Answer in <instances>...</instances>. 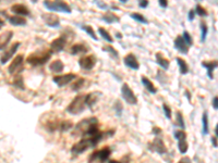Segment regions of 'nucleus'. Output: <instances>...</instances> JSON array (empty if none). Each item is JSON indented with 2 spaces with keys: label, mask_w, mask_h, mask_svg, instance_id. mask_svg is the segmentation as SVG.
I'll list each match as a JSON object with an SVG mask.
<instances>
[{
  "label": "nucleus",
  "mask_w": 218,
  "mask_h": 163,
  "mask_svg": "<svg viewBox=\"0 0 218 163\" xmlns=\"http://www.w3.org/2000/svg\"><path fill=\"white\" fill-rule=\"evenodd\" d=\"M76 78V75L73 74V73H68V74L64 75H57V76H54L52 81H54L55 84H57L58 87H64L66 85L70 84L73 79Z\"/></svg>",
  "instance_id": "7"
},
{
  "label": "nucleus",
  "mask_w": 218,
  "mask_h": 163,
  "mask_svg": "<svg viewBox=\"0 0 218 163\" xmlns=\"http://www.w3.org/2000/svg\"><path fill=\"white\" fill-rule=\"evenodd\" d=\"M185 161H187V162H190V159H189V158H183V159H181V160H180V162H185Z\"/></svg>",
  "instance_id": "51"
},
{
  "label": "nucleus",
  "mask_w": 218,
  "mask_h": 163,
  "mask_svg": "<svg viewBox=\"0 0 218 163\" xmlns=\"http://www.w3.org/2000/svg\"><path fill=\"white\" fill-rule=\"evenodd\" d=\"M217 100H218V98H217V97H214V99H213V107H214V109H215V110L218 109Z\"/></svg>",
  "instance_id": "48"
},
{
  "label": "nucleus",
  "mask_w": 218,
  "mask_h": 163,
  "mask_svg": "<svg viewBox=\"0 0 218 163\" xmlns=\"http://www.w3.org/2000/svg\"><path fill=\"white\" fill-rule=\"evenodd\" d=\"M194 16H195V11L194 10H190V12H189V20L193 21V20H194Z\"/></svg>",
  "instance_id": "47"
},
{
  "label": "nucleus",
  "mask_w": 218,
  "mask_h": 163,
  "mask_svg": "<svg viewBox=\"0 0 218 163\" xmlns=\"http://www.w3.org/2000/svg\"><path fill=\"white\" fill-rule=\"evenodd\" d=\"M121 95L123 97V99L127 101V103L129 105H136L138 103V98L134 95L133 90L130 88V86L128 84H123L121 87Z\"/></svg>",
  "instance_id": "6"
},
{
  "label": "nucleus",
  "mask_w": 218,
  "mask_h": 163,
  "mask_svg": "<svg viewBox=\"0 0 218 163\" xmlns=\"http://www.w3.org/2000/svg\"><path fill=\"white\" fill-rule=\"evenodd\" d=\"M52 51H42V52H35L28 56L27 58V63H30L31 65L34 66H38V65H43L47 62L50 59Z\"/></svg>",
  "instance_id": "5"
},
{
  "label": "nucleus",
  "mask_w": 218,
  "mask_h": 163,
  "mask_svg": "<svg viewBox=\"0 0 218 163\" xmlns=\"http://www.w3.org/2000/svg\"><path fill=\"white\" fill-rule=\"evenodd\" d=\"M162 110H164V113H165V115H166L167 119L170 120L171 119V109H170V107H168L166 103H164V105H162Z\"/></svg>",
  "instance_id": "44"
},
{
  "label": "nucleus",
  "mask_w": 218,
  "mask_h": 163,
  "mask_svg": "<svg viewBox=\"0 0 218 163\" xmlns=\"http://www.w3.org/2000/svg\"><path fill=\"white\" fill-rule=\"evenodd\" d=\"M11 11L18 15H30V11L24 5H13L11 7Z\"/></svg>",
  "instance_id": "19"
},
{
  "label": "nucleus",
  "mask_w": 218,
  "mask_h": 163,
  "mask_svg": "<svg viewBox=\"0 0 218 163\" xmlns=\"http://www.w3.org/2000/svg\"><path fill=\"white\" fill-rule=\"evenodd\" d=\"M138 6L141 8H146L148 6V0H138Z\"/></svg>",
  "instance_id": "45"
},
{
  "label": "nucleus",
  "mask_w": 218,
  "mask_h": 163,
  "mask_svg": "<svg viewBox=\"0 0 218 163\" xmlns=\"http://www.w3.org/2000/svg\"><path fill=\"white\" fill-rule=\"evenodd\" d=\"M85 95H77L67 107V112L72 115H77L85 110Z\"/></svg>",
  "instance_id": "3"
},
{
  "label": "nucleus",
  "mask_w": 218,
  "mask_h": 163,
  "mask_svg": "<svg viewBox=\"0 0 218 163\" xmlns=\"http://www.w3.org/2000/svg\"><path fill=\"white\" fill-rule=\"evenodd\" d=\"M141 81H142V84H143V86L145 87V88L147 89V90L150 91V93H157V88L154 86V84H153L152 82H150V79H148L146 76H142Z\"/></svg>",
  "instance_id": "23"
},
{
  "label": "nucleus",
  "mask_w": 218,
  "mask_h": 163,
  "mask_svg": "<svg viewBox=\"0 0 218 163\" xmlns=\"http://www.w3.org/2000/svg\"><path fill=\"white\" fill-rule=\"evenodd\" d=\"M148 148H150V150H153V151H156L159 154H164L167 152V148L166 146H165L164 141L158 137H156L152 144L148 145Z\"/></svg>",
  "instance_id": "10"
},
{
  "label": "nucleus",
  "mask_w": 218,
  "mask_h": 163,
  "mask_svg": "<svg viewBox=\"0 0 218 163\" xmlns=\"http://www.w3.org/2000/svg\"><path fill=\"white\" fill-rule=\"evenodd\" d=\"M12 37H13V33L11 30H7V32L2 33L0 35V50H2L8 46V44L12 39Z\"/></svg>",
  "instance_id": "18"
},
{
  "label": "nucleus",
  "mask_w": 218,
  "mask_h": 163,
  "mask_svg": "<svg viewBox=\"0 0 218 163\" xmlns=\"http://www.w3.org/2000/svg\"><path fill=\"white\" fill-rule=\"evenodd\" d=\"M42 18L45 24L50 27H58L60 25V20L56 14H43Z\"/></svg>",
  "instance_id": "12"
},
{
  "label": "nucleus",
  "mask_w": 218,
  "mask_h": 163,
  "mask_svg": "<svg viewBox=\"0 0 218 163\" xmlns=\"http://www.w3.org/2000/svg\"><path fill=\"white\" fill-rule=\"evenodd\" d=\"M84 82H85V79H84V78L77 79V81L74 83V85H73V86H72V89H73V90H79V89H80L81 87L83 86V84H84Z\"/></svg>",
  "instance_id": "42"
},
{
  "label": "nucleus",
  "mask_w": 218,
  "mask_h": 163,
  "mask_svg": "<svg viewBox=\"0 0 218 163\" xmlns=\"http://www.w3.org/2000/svg\"><path fill=\"white\" fill-rule=\"evenodd\" d=\"M101 19H103V21H105L106 23H108V24H113V23H115V22L119 21V18H118L117 15H115L113 13L105 14V15H103Z\"/></svg>",
  "instance_id": "28"
},
{
  "label": "nucleus",
  "mask_w": 218,
  "mask_h": 163,
  "mask_svg": "<svg viewBox=\"0 0 218 163\" xmlns=\"http://www.w3.org/2000/svg\"><path fill=\"white\" fill-rule=\"evenodd\" d=\"M175 47H176L177 50H179V51L183 54H187L189 52V46L187 45V42H184L182 36H178V37L175 39Z\"/></svg>",
  "instance_id": "17"
},
{
  "label": "nucleus",
  "mask_w": 218,
  "mask_h": 163,
  "mask_svg": "<svg viewBox=\"0 0 218 163\" xmlns=\"http://www.w3.org/2000/svg\"><path fill=\"white\" fill-rule=\"evenodd\" d=\"M101 96V93L99 91H94V93H91L88 95L85 96V105L88 108H93L95 105V103L98 101L99 97Z\"/></svg>",
  "instance_id": "16"
},
{
  "label": "nucleus",
  "mask_w": 218,
  "mask_h": 163,
  "mask_svg": "<svg viewBox=\"0 0 218 163\" xmlns=\"http://www.w3.org/2000/svg\"><path fill=\"white\" fill-rule=\"evenodd\" d=\"M96 62L97 60L95 58V56H87V57H82L79 60V65L83 70H92L95 66Z\"/></svg>",
  "instance_id": "9"
},
{
  "label": "nucleus",
  "mask_w": 218,
  "mask_h": 163,
  "mask_svg": "<svg viewBox=\"0 0 218 163\" xmlns=\"http://www.w3.org/2000/svg\"><path fill=\"white\" fill-rule=\"evenodd\" d=\"M201 30H202L201 39H202V42H205L206 36H207V30H208V27H207V25L204 23V22H201Z\"/></svg>",
  "instance_id": "36"
},
{
  "label": "nucleus",
  "mask_w": 218,
  "mask_h": 163,
  "mask_svg": "<svg viewBox=\"0 0 218 163\" xmlns=\"http://www.w3.org/2000/svg\"><path fill=\"white\" fill-rule=\"evenodd\" d=\"M67 45V40L64 37L56 38L55 40H52V42L50 44V48H51L52 52H60L64 49Z\"/></svg>",
  "instance_id": "13"
},
{
  "label": "nucleus",
  "mask_w": 218,
  "mask_h": 163,
  "mask_svg": "<svg viewBox=\"0 0 218 163\" xmlns=\"http://www.w3.org/2000/svg\"><path fill=\"white\" fill-rule=\"evenodd\" d=\"M104 135H105V133L99 130V133H97L96 135L80 140L79 142H76V144L72 146L71 152L73 154H81L84 151H86V150H88L89 148H92V147H96L97 144L103 139Z\"/></svg>",
  "instance_id": "2"
},
{
  "label": "nucleus",
  "mask_w": 218,
  "mask_h": 163,
  "mask_svg": "<svg viewBox=\"0 0 218 163\" xmlns=\"http://www.w3.org/2000/svg\"><path fill=\"white\" fill-rule=\"evenodd\" d=\"M215 136H218V126L216 125V127H215Z\"/></svg>",
  "instance_id": "52"
},
{
  "label": "nucleus",
  "mask_w": 218,
  "mask_h": 163,
  "mask_svg": "<svg viewBox=\"0 0 218 163\" xmlns=\"http://www.w3.org/2000/svg\"><path fill=\"white\" fill-rule=\"evenodd\" d=\"M202 121H203V134L207 135L209 129H208V114H207L206 111L203 113V119H202Z\"/></svg>",
  "instance_id": "30"
},
{
  "label": "nucleus",
  "mask_w": 218,
  "mask_h": 163,
  "mask_svg": "<svg viewBox=\"0 0 218 163\" xmlns=\"http://www.w3.org/2000/svg\"><path fill=\"white\" fill-rule=\"evenodd\" d=\"M153 133H154L155 135L157 136L158 134H160V133H162V130H160L159 128H157V127H154V128H153Z\"/></svg>",
  "instance_id": "49"
},
{
  "label": "nucleus",
  "mask_w": 218,
  "mask_h": 163,
  "mask_svg": "<svg viewBox=\"0 0 218 163\" xmlns=\"http://www.w3.org/2000/svg\"><path fill=\"white\" fill-rule=\"evenodd\" d=\"M176 115H177V122H178V124H179V127H180L181 129H184L185 124H184V120H183V117H182V113L178 111Z\"/></svg>",
  "instance_id": "37"
},
{
  "label": "nucleus",
  "mask_w": 218,
  "mask_h": 163,
  "mask_svg": "<svg viewBox=\"0 0 218 163\" xmlns=\"http://www.w3.org/2000/svg\"><path fill=\"white\" fill-rule=\"evenodd\" d=\"M20 46H21V44H20V42H15V44H14L13 46L11 47V48L8 49L7 51L5 52V54L2 56L1 60H0V61H1V63H2V64H6V63H7L8 61H9L10 59L13 57V54L18 51V49H19Z\"/></svg>",
  "instance_id": "15"
},
{
  "label": "nucleus",
  "mask_w": 218,
  "mask_h": 163,
  "mask_svg": "<svg viewBox=\"0 0 218 163\" xmlns=\"http://www.w3.org/2000/svg\"><path fill=\"white\" fill-rule=\"evenodd\" d=\"M2 25H3V23H2V22H1V21H0V28L2 27Z\"/></svg>",
  "instance_id": "55"
},
{
  "label": "nucleus",
  "mask_w": 218,
  "mask_h": 163,
  "mask_svg": "<svg viewBox=\"0 0 218 163\" xmlns=\"http://www.w3.org/2000/svg\"><path fill=\"white\" fill-rule=\"evenodd\" d=\"M97 133H99L97 119L96 117H87V119H84L83 121L79 122L75 125L72 135L75 137H79V136L92 137V136L96 135Z\"/></svg>",
  "instance_id": "1"
},
{
  "label": "nucleus",
  "mask_w": 218,
  "mask_h": 163,
  "mask_svg": "<svg viewBox=\"0 0 218 163\" xmlns=\"http://www.w3.org/2000/svg\"><path fill=\"white\" fill-rule=\"evenodd\" d=\"M49 69L54 73H61L64 69V64L61 60H55L54 62L50 63Z\"/></svg>",
  "instance_id": "21"
},
{
  "label": "nucleus",
  "mask_w": 218,
  "mask_h": 163,
  "mask_svg": "<svg viewBox=\"0 0 218 163\" xmlns=\"http://www.w3.org/2000/svg\"><path fill=\"white\" fill-rule=\"evenodd\" d=\"M111 154V151L110 149L108 148V147H105L103 148L101 150L97 151V160H101V161H107L109 159Z\"/></svg>",
  "instance_id": "25"
},
{
  "label": "nucleus",
  "mask_w": 218,
  "mask_h": 163,
  "mask_svg": "<svg viewBox=\"0 0 218 163\" xmlns=\"http://www.w3.org/2000/svg\"><path fill=\"white\" fill-rule=\"evenodd\" d=\"M88 49L85 45L83 44H76L71 47V54H86Z\"/></svg>",
  "instance_id": "26"
},
{
  "label": "nucleus",
  "mask_w": 218,
  "mask_h": 163,
  "mask_svg": "<svg viewBox=\"0 0 218 163\" xmlns=\"http://www.w3.org/2000/svg\"><path fill=\"white\" fill-rule=\"evenodd\" d=\"M98 32H99V34H101V36L105 40H107L108 42H113V37L110 36V34H109V33H108L104 27H99Z\"/></svg>",
  "instance_id": "31"
},
{
  "label": "nucleus",
  "mask_w": 218,
  "mask_h": 163,
  "mask_svg": "<svg viewBox=\"0 0 218 163\" xmlns=\"http://www.w3.org/2000/svg\"><path fill=\"white\" fill-rule=\"evenodd\" d=\"M31 1H32V2H33V3H36V2H37V1H38V0H31Z\"/></svg>",
  "instance_id": "54"
},
{
  "label": "nucleus",
  "mask_w": 218,
  "mask_h": 163,
  "mask_svg": "<svg viewBox=\"0 0 218 163\" xmlns=\"http://www.w3.org/2000/svg\"><path fill=\"white\" fill-rule=\"evenodd\" d=\"M195 13L199 14V16H206L207 15V12L204 8L202 7L199 5H196V8H195Z\"/></svg>",
  "instance_id": "40"
},
{
  "label": "nucleus",
  "mask_w": 218,
  "mask_h": 163,
  "mask_svg": "<svg viewBox=\"0 0 218 163\" xmlns=\"http://www.w3.org/2000/svg\"><path fill=\"white\" fill-rule=\"evenodd\" d=\"M44 6L50 11L64 12V13H71V8L68 3L62 0H44Z\"/></svg>",
  "instance_id": "4"
},
{
  "label": "nucleus",
  "mask_w": 218,
  "mask_h": 163,
  "mask_svg": "<svg viewBox=\"0 0 218 163\" xmlns=\"http://www.w3.org/2000/svg\"><path fill=\"white\" fill-rule=\"evenodd\" d=\"M188 142H187V140L185 139H179L178 140V148H179V151L181 152V153L184 154L185 152L188 151Z\"/></svg>",
  "instance_id": "32"
},
{
  "label": "nucleus",
  "mask_w": 218,
  "mask_h": 163,
  "mask_svg": "<svg viewBox=\"0 0 218 163\" xmlns=\"http://www.w3.org/2000/svg\"><path fill=\"white\" fill-rule=\"evenodd\" d=\"M13 85L15 87H18V88H20V89H24V82H23L22 76H18L17 78L14 79Z\"/></svg>",
  "instance_id": "38"
},
{
  "label": "nucleus",
  "mask_w": 218,
  "mask_h": 163,
  "mask_svg": "<svg viewBox=\"0 0 218 163\" xmlns=\"http://www.w3.org/2000/svg\"><path fill=\"white\" fill-rule=\"evenodd\" d=\"M212 142H213V146L215 147V148H217V136L212 138Z\"/></svg>",
  "instance_id": "50"
},
{
  "label": "nucleus",
  "mask_w": 218,
  "mask_h": 163,
  "mask_svg": "<svg viewBox=\"0 0 218 163\" xmlns=\"http://www.w3.org/2000/svg\"><path fill=\"white\" fill-rule=\"evenodd\" d=\"M73 127V123L68 120H64L60 122V126H59V130L60 132H68L69 129Z\"/></svg>",
  "instance_id": "29"
},
{
  "label": "nucleus",
  "mask_w": 218,
  "mask_h": 163,
  "mask_svg": "<svg viewBox=\"0 0 218 163\" xmlns=\"http://www.w3.org/2000/svg\"><path fill=\"white\" fill-rule=\"evenodd\" d=\"M155 57H156V62L158 63V65L162 66V69H164V70H168L170 62H169V61L167 60V59L165 58V57L162 56L160 52H157Z\"/></svg>",
  "instance_id": "22"
},
{
  "label": "nucleus",
  "mask_w": 218,
  "mask_h": 163,
  "mask_svg": "<svg viewBox=\"0 0 218 163\" xmlns=\"http://www.w3.org/2000/svg\"><path fill=\"white\" fill-rule=\"evenodd\" d=\"M113 109H115V111H116V114H117L118 117H120L122 113V109H123V108H122V103L120 102L119 100H117L115 103V105H113Z\"/></svg>",
  "instance_id": "39"
},
{
  "label": "nucleus",
  "mask_w": 218,
  "mask_h": 163,
  "mask_svg": "<svg viewBox=\"0 0 218 163\" xmlns=\"http://www.w3.org/2000/svg\"><path fill=\"white\" fill-rule=\"evenodd\" d=\"M175 137L177 138V139H185L187 138V134H185L184 130H177V132H175Z\"/></svg>",
  "instance_id": "43"
},
{
  "label": "nucleus",
  "mask_w": 218,
  "mask_h": 163,
  "mask_svg": "<svg viewBox=\"0 0 218 163\" xmlns=\"http://www.w3.org/2000/svg\"><path fill=\"white\" fill-rule=\"evenodd\" d=\"M23 61H24V57L22 54H19L15 58L13 59L12 63L10 64L9 69H8V72L10 74H15V73H19L20 71L23 69Z\"/></svg>",
  "instance_id": "8"
},
{
  "label": "nucleus",
  "mask_w": 218,
  "mask_h": 163,
  "mask_svg": "<svg viewBox=\"0 0 218 163\" xmlns=\"http://www.w3.org/2000/svg\"><path fill=\"white\" fill-rule=\"evenodd\" d=\"M104 50H105V51H107V52H109V54L113 56V59H118V56H119V54H118V51L116 50L115 48H113V47L105 46V47H104Z\"/></svg>",
  "instance_id": "35"
},
{
  "label": "nucleus",
  "mask_w": 218,
  "mask_h": 163,
  "mask_svg": "<svg viewBox=\"0 0 218 163\" xmlns=\"http://www.w3.org/2000/svg\"><path fill=\"white\" fill-rule=\"evenodd\" d=\"M81 27H82V30H84V32H86L87 34H88V35L91 36L92 38H93V39L97 40V36H96V34H95L94 30H93V27H92V26H89V25H82Z\"/></svg>",
  "instance_id": "33"
},
{
  "label": "nucleus",
  "mask_w": 218,
  "mask_h": 163,
  "mask_svg": "<svg viewBox=\"0 0 218 163\" xmlns=\"http://www.w3.org/2000/svg\"><path fill=\"white\" fill-rule=\"evenodd\" d=\"M131 18L134 19L135 21L140 22V23H143V24H147V20L144 18L142 14L140 13H131Z\"/></svg>",
  "instance_id": "34"
},
{
  "label": "nucleus",
  "mask_w": 218,
  "mask_h": 163,
  "mask_svg": "<svg viewBox=\"0 0 218 163\" xmlns=\"http://www.w3.org/2000/svg\"><path fill=\"white\" fill-rule=\"evenodd\" d=\"M123 62L128 68L132 69V70H138V69H140V63H138V59H136L135 56L132 54H129L124 57Z\"/></svg>",
  "instance_id": "14"
},
{
  "label": "nucleus",
  "mask_w": 218,
  "mask_h": 163,
  "mask_svg": "<svg viewBox=\"0 0 218 163\" xmlns=\"http://www.w3.org/2000/svg\"><path fill=\"white\" fill-rule=\"evenodd\" d=\"M8 20H9L10 24L15 26H24L26 24V20L24 18H22L21 15H13Z\"/></svg>",
  "instance_id": "24"
},
{
  "label": "nucleus",
  "mask_w": 218,
  "mask_h": 163,
  "mask_svg": "<svg viewBox=\"0 0 218 163\" xmlns=\"http://www.w3.org/2000/svg\"><path fill=\"white\" fill-rule=\"evenodd\" d=\"M203 68H205L207 70V75L211 79L214 78L213 76V71L217 68V61H211V62H202Z\"/></svg>",
  "instance_id": "20"
},
{
  "label": "nucleus",
  "mask_w": 218,
  "mask_h": 163,
  "mask_svg": "<svg viewBox=\"0 0 218 163\" xmlns=\"http://www.w3.org/2000/svg\"><path fill=\"white\" fill-rule=\"evenodd\" d=\"M120 1H121V2H127L128 0H120Z\"/></svg>",
  "instance_id": "56"
},
{
  "label": "nucleus",
  "mask_w": 218,
  "mask_h": 163,
  "mask_svg": "<svg viewBox=\"0 0 218 163\" xmlns=\"http://www.w3.org/2000/svg\"><path fill=\"white\" fill-rule=\"evenodd\" d=\"M158 2L162 8H167V6H168V0H158Z\"/></svg>",
  "instance_id": "46"
},
{
  "label": "nucleus",
  "mask_w": 218,
  "mask_h": 163,
  "mask_svg": "<svg viewBox=\"0 0 218 163\" xmlns=\"http://www.w3.org/2000/svg\"><path fill=\"white\" fill-rule=\"evenodd\" d=\"M60 122L57 117H51V119H47L46 121H43L42 124L48 132H55V130H59V126H60Z\"/></svg>",
  "instance_id": "11"
},
{
  "label": "nucleus",
  "mask_w": 218,
  "mask_h": 163,
  "mask_svg": "<svg viewBox=\"0 0 218 163\" xmlns=\"http://www.w3.org/2000/svg\"><path fill=\"white\" fill-rule=\"evenodd\" d=\"M177 62H178V65H179V71L182 75L187 74L189 72V65L188 63L185 62L183 59L181 58H177Z\"/></svg>",
  "instance_id": "27"
},
{
  "label": "nucleus",
  "mask_w": 218,
  "mask_h": 163,
  "mask_svg": "<svg viewBox=\"0 0 218 163\" xmlns=\"http://www.w3.org/2000/svg\"><path fill=\"white\" fill-rule=\"evenodd\" d=\"M183 39H184V42H187V45L188 46H192L193 45V39H192V37H191V35L189 34L188 32H184L183 33Z\"/></svg>",
  "instance_id": "41"
},
{
  "label": "nucleus",
  "mask_w": 218,
  "mask_h": 163,
  "mask_svg": "<svg viewBox=\"0 0 218 163\" xmlns=\"http://www.w3.org/2000/svg\"><path fill=\"white\" fill-rule=\"evenodd\" d=\"M185 95H187V97H189V99H191V96H190V93H189L188 90L185 91Z\"/></svg>",
  "instance_id": "53"
}]
</instances>
